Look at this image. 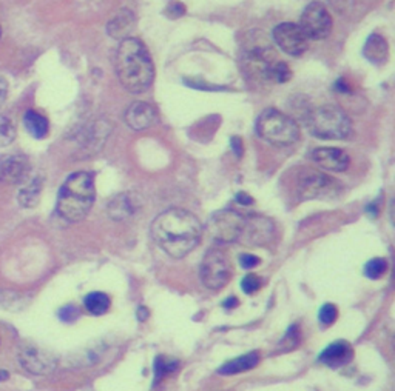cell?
Listing matches in <instances>:
<instances>
[{
	"label": "cell",
	"instance_id": "cell-21",
	"mask_svg": "<svg viewBox=\"0 0 395 391\" xmlns=\"http://www.w3.org/2000/svg\"><path fill=\"white\" fill-rule=\"evenodd\" d=\"M258 362H260V356H258V353L253 352L249 354H244L241 357H236V359H233V361H229L227 364L222 365V367L218 370V373L224 374V376L244 373V371H249L257 367Z\"/></svg>",
	"mask_w": 395,
	"mask_h": 391
},
{
	"label": "cell",
	"instance_id": "cell-15",
	"mask_svg": "<svg viewBox=\"0 0 395 391\" xmlns=\"http://www.w3.org/2000/svg\"><path fill=\"white\" fill-rule=\"evenodd\" d=\"M30 171V163L23 156L6 154L0 157V184H18Z\"/></svg>",
	"mask_w": 395,
	"mask_h": 391
},
{
	"label": "cell",
	"instance_id": "cell-11",
	"mask_svg": "<svg viewBox=\"0 0 395 391\" xmlns=\"http://www.w3.org/2000/svg\"><path fill=\"white\" fill-rule=\"evenodd\" d=\"M336 187H339V182L334 180L331 176L309 168L301 173L298 180V194L303 199H317L335 193Z\"/></svg>",
	"mask_w": 395,
	"mask_h": 391
},
{
	"label": "cell",
	"instance_id": "cell-23",
	"mask_svg": "<svg viewBox=\"0 0 395 391\" xmlns=\"http://www.w3.org/2000/svg\"><path fill=\"white\" fill-rule=\"evenodd\" d=\"M84 305L88 313H92L95 316H101L104 313L109 311L110 309V297L107 296L105 293H101V291H95V293H90L85 301Z\"/></svg>",
	"mask_w": 395,
	"mask_h": 391
},
{
	"label": "cell",
	"instance_id": "cell-36",
	"mask_svg": "<svg viewBox=\"0 0 395 391\" xmlns=\"http://www.w3.org/2000/svg\"><path fill=\"white\" fill-rule=\"evenodd\" d=\"M232 148H233V153L236 157H241L243 156V142L240 137H233L232 139Z\"/></svg>",
	"mask_w": 395,
	"mask_h": 391
},
{
	"label": "cell",
	"instance_id": "cell-41",
	"mask_svg": "<svg viewBox=\"0 0 395 391\" xmlns=\"http://www.w3.org/2000/svg\"><path fill=\"white\" fill-rule=\"evenodd\" d=\"M0 35H2V31H0Z\"/></svg>",
	"mask_w": 395,
	"mask_h": 391
},
{
	"label": "cell",
	"instance_id": "cell-31",
	"mask_svg": "<svg viewBox=\"0 0 395 391\" xmlns=\"http://www.w3.org/2000/svg\"><path fill=\"white\" fill-rule=\"evenodd\" d=\"M59 318L63 322H73L79 318V310L74 305H65L59 311Z\"/></svg>",
	"mask_w": 395,
	"mask_h": 391
},
{
	"label": "cell",
	"instance_id": "cell-18",
	"mask_svg": "<svg viewBox=\"0 0 395 391\" xmlns=\"http://www.w3.org/2000/svg\"><path fill=\"white\" fill-rule=\"evenodd\" d=\"M352 356L353 350L349 342L339 340V342L329 345L326 350L320 354V361L331 368H340L352 361Z\"/></svg>",
	"mask_w": 395,
	"mask_h": 391
},
{
	"label": "cell",
	"instance_id": "cell-17",
	"mask_svg": "<svg viewBox=\"0 0 395 391\" xmlns=\"http://www.w3.org/2000/svg\"><path fill=\"white\" fill-rule=\"evenodd\" d=\"M141 208V197L135 193H122L109 205V214L114 221H126Z\"/></svg>",
	"mask_w": 395,
	"mask_h": 391
},
{
	"label": "cell",
	"instance_id": "cell-10",
	"mask_svg": "<svg viewBox=\"0 0 395 391\" xmlns=\"http://www.w3.org/2000/svg\"><path fill=\"white\" fill-rule=\"evenodd\" d=\"M244 62L247 65V71L252 76H255L258 80L274 82V71L279 59L270 46H252L247 51Z\"/></svg>",
	"mask_w": 395,
	"mask_h": 391
},
{
	"label": "cell",
	"instance_id": "cell-3",
	"mask_svg": "<svg viewBox=\"0 0 395 391\" xmlns=\"http://www.w3.org/2000/svg\"><path fill=\"white\" fill-rule=\"evenodd\" d=\"M95 204V182L92 174L74 173L63 182L57 197V213L67 222H79Z\"/></svg>",
	"mask_w": 395,
	"mask_h": 391
},
{
	"label": "cell",
	"instance_id": "cell-27",
	"mask_svg": "<svg viewBox=\"0 0 395 391\" xmlns=\"http://www.w3.org/2000/svg\"><path fill=\"white\" fill-rule=\"evenodd\" d=\"M388 270V263L384 259H372L366 263L365 274L370 279H380Z\"/></svg>",
	"mask_w": 395,
	"mask_h": 391
},
{
	"label": "cell",
	"instance_id": "cell-5",
	"mask_svg": "<svg viewBox=\"0 0 395 391\" xmlns=\"http://www.w3.org/2000/svg\"><path fill=\"white\" fill-rule=\"evenodd\" d=\"M257 132L262 140L275 147L292 145L300 137V128L296 122L275 108H267L260 114Z\"/></svg>",
	"mask_w": 395,
	"mask_h": 391
},
{
	"label": "cell",
	"instance_id": "cell-6",
	"mask_svg": "<svg viewBox=\"0 0 395 391\" xmlns=\"http://www.w3.org/2000/svg\"><path fill=\"white\" fill-rule=\"evenodd\" d=\"M232 279V262L226 252L213 248L205 253L201 262V280L210 290L224 288Z\"/></svg>",
	"mask_w": 395,
	"mask_h": 391
},
{
	"label": "cell",
	"instance_id": "cell-7",
	"mask_svg": "<svg viewBox=\"0 0 395 391\" xmlns=\"http://www.w3.org/2000/svg\"><path fill=\"white\" fill-rule=\"evenodd\" d=\"M332 18L321 2H310L301 14L300 28L309 40H323L332 31Z\"/></svg>",
	"mask_w": 395,
	"mask_h": 391
},
{
	"label": "cell",
	"instance_id": "cell-28",
	"mask_svg": "<svg viewBox=\"0 0 395 391\" xmlns=\"http://www.w3.org/2000/svg\"><path fill=\"white\" fill-rule=\"evenodd\" d=\"M339 318V310L332 304H326L321 306L320 310V322L324 323V325H332V323Z\"/></svg>",
	"mask_w": 395,
	"mask_h": 391
},
{
	"label": "cell",
	"instance_id": "cell-9",
	"mask_svg": "<svg viewBox=\"0 0 395 391\" xmlns=\"http://www.w3.org/2000/svg\"><path fill=\"white\" fill-rule=\"evenodd\" d=\"M275 44L283 49L286 54L292 57H300L301 54L306 53L309 46V39L304 35L300 25L293 22H284L279 23L274 28L272 32Z\"/></svg>",
	"mask_w": 395,
	"mask_h": 391
},
{
	"label": "cell",
	"instance_id": "cell-25",
	"mask_svg": "<svg viewBox=\"0 0 395 391\" xmlns=\"http://www.w3.org/2000/svg\"><path fill=\"white\" fill-rule=\"evenodd\" d=\"M178 365L179 364L176 361H171V359H167V357L159 356L154 364V374H156L154 380L159 382L161 379L169 376V374H171L173 371H176Z\"/></svg>",
	"mask_w": 395,
	"mask_h": 391
},
{
	"label": "cell",
	"instance_id": "cell-35",
	"mask_svg": "<svg viewBox=\"0 0 395 391\" xmlns=\"http://www.w3.org/2000/svg\"><path fill=\"white\" fill-rule=\"evenodd\" d=\"M6 94H8V83L4 77H0V106H2L4 102L6 101Z\"/></svg>",
	"mask_w": 395,
	"mask_h": 391
},
{
	"label": "cell",
	"instance_id": "cell-26",
	"mask_svg": "<svg viewBox=\"0 0 395 391\" xmlns=\"http://www.w3.org/2000/svg\"><path fill=\"white\" fill-rule=\"evenodd\" d=\"M16 137V127L10 118L0 116V147L10 145Z\"/></svg>",
	"mask_w": 395,
	"mask_h": 391
},
{
	"label": "cell",
	"instance_id": "cell-22",
	"mask_svg": "<svg viewBox=\"0 0 395 391\" xmlns=\"http://www.w3.org/2000/svg\"><path fill=\"white\" fill-rule=\"evenodd\" d=\"M23 123L32 137L44 139L48 135V120L42 114L28 110L23 116Z\"/></svg>",
	"mask_w": 395,
	"mask_h": 391
},
{
	"label": "cell",
	"instance_id": "cell-38",
	"mask_svg": "<svg viewBox=\"0 0 395 391\" xmlns=\"http://www.w3.org/2000/svg\"><path fill=\"white\" fill-rule=\"evenodd\" d=\"M236 305H238V299H235V297H229L227 301L224 302V306H226V309H235Z\"/></svg>",
	"mask_w": 395,
	"mask_h": 391
},
{
	"label": "cell",
	"instance_id": "cell-16",
	"mask_svg": "<svg viewBox=\"0 0 395 391\" xmlns=\"http://www.w3.org/2000/svg\"><path fill=\"white\" fill-rule=\"evenodd\" d=\"M310 157L320 168L326 171L340 173L349 166V156L340 148H317Z\"/></svg>",
	"mask_w": 395,
	"mask_h": 391
},
{
	"label": "cell",
	"instance_id": "cell-30",
	"mask_svg": "<svg viewBox=\"0 0 395 391\" xmlns=\"http://www.w3.org/2000/svg\"><path fill=\"white\" fill-rule=\"evenodd\" d=\"M243 291L247 294H253L257 293L261 287V279L257 276V274H247V276L243 279L241 282Z\"/></svg>",
	"mask_w": 395,
	"mask_h": 391
},
{
	"label": "cell",
	"instance_id": "cell-8",
	"mask_svg": "<svg viewBox=\"0 0 395 391\" xmlns=\"http://www.w3.org/2000/svg\"><path fill=\"white\" fill-rule=\"evenodd\" d=\"M243 222V216L233 210L217 211L209 221V235L218 244L236 242Z\"/></svg>",
	"mask_w": 395,
	"mask_h": 391
},
{
	"label": "cell",
	"instance_id": "cell-37",
	"mask_svg": "<svg viewBox=\"0 0 395 391\" xmlns=\"http://www.w3.org/2000/svg\"><path fill=\"white\" fill-rule=\"evenodd\" d=\"M236 202H240L241 205H252L253 204V199L249 194H245V193H238L236 194Z\"/></svg>",
	"mask_w": 395,
	"mask_h": 391
},
{
	"label": "cell",
	"instance_id": "cell-2",
	"mask_svg": "<svg viewBox=\"0 0 395 391\" xmlns=\"http://www.w3.org/2000/svg\"><path fill=\"white\" fill-rule=\"evenodd\" d=\"M116 73L121 85L131 94H141L152 87L154 66L145 45L139 39L121 40L116 53Z\"/></svg>",
	"mask_w": 395,
	"mask_h": 391
},
{
	"label": "cell",
	"instance_id": "cell-20",
	"mask_svg": "<svg viewBox=\"0 0 395 391\" xmlns=\"http://www.w3.org/2000/svg\"><path fill=\"white\" fill-rule=\"evenodd\" d=\"M365 57L372 63H383L386 59H388V42H386L384 37L378 36V35H372L365 45Z\"/></svg>",
	"mask_w": 395,
	"mask_h": 391
},
{
	"label": "cell",
	"instance_id": "cell-29",
	"mask_svg": "<svg viewBox=\"0 0 395 391\" xmlns=\"http://www.w3.org/2000/svg\"><path fill=\"white\" fill-rule=\"evenodd\" d=\"M291 77H292V71L289 68V65H287L286 62L279 61L275 66V71H274V82L286 83V82L291 80Z\"/></svg>",
	"mask_w": 395,
	"mask_h": 391
},
{
	"label": "cell",
	"instance_id": "cell-24",
	"mask_svg": "<svg viewBox=\"0 0 395 391\" xmlns=\"http://www.w3.org/2000/svg\"><path fill=\"white\" fill-rule=\"evenodd\" d=\"M40 191H42V184H40V179H35L30 185L25 187L20 194H19V204L25 208H32L36 206L40 197Z\"/></svg>",
	"mask_w": 395,
	"mask_h": 391
},
{
	"label": "cell",
	"instance_id": "cell-40",
	"mask_svg": "<svg viewBox=\"0 0 395 391\" xmlns=\"http://www.w3.org/2000/svg\"><path fill=\"white\" fill-rule=\"evenodd\" d=\"M8 379V373L6 371H0V382H4Z\"/></svg>",
	"mask_w": 395,
	"mask_h": 391
},
{
	"label": "cell",
	"instance_id": "cell-14",
	"mask_svg": "<svg viewBox=\"0 0 395 391\" xmlns=\"http://www.w3.org/2000/svg\"><path fill=\"white\" fill-rule=\"evenodd\" d=\"M123 119L131 130L141 131L158 123V113L147 102H133L127 108Z\"/></svg>",
	"mask_w": 395,
	"mask_h": 391
},
{
	"label": "cell",
	"instance_id": "cell-34",
	"mask_svg": "<svg viewBox=\"0 0 395 391\" xmlns=\"http://www.w3.org/2000/svg\"><path fill=\"white\" fill-rule=\"evenodd\" d=\"M258 263H260V259L253 254H243L240 257V265L244 270H252V268L257 267Z\"/></svg>",
	"mask_w": 395,
	"mask_h": 391
},
{
	"label": "cell",
	"instance_id": "cell-39",
	"mask_svg": "<svg viewBox=\"0 0 395 391\" xmlns=\"http://www.w3.org/2000/svg\"><path fill=\"white\" fill-rule=\"evenodd\" d=\"M335 88H336V89H340V91H343V93H346V91H349V88H348V83H344L343 80H339V82H336Z\"/></svg>",
	"mask_w": 395,
	"mask_h": 391
},
{
	"label": "cell",
	"instance_id": "cell-1",
	"mask_svg": "<svg viewBox=\"0 0 395 391\" xmlns=\"http://www.w3.org/2000/svg\"><path fill=\"white\" fill-rule=\"evenodd\" d=\"M152 236L170 257L181 259L201 242L202 225L193 213L183 208H170L153 221Z\"/></svg>",
	"mask_w": 395,
	"mask_h": 391
},
{
	"label": "cell",
	"instance_id": "cell-12",
	"mask_svg": "<svg viewBox=\"0 0 395 391\" xmlns=\"http://www.w3.org/2000/svg\"><path fill=\"white\" fill-rule=\"evenodd\" d=\"M272 236H274V223L266 218H260V216H249V218H244L236 242L245 247H260L269 244Z\"/></svg>",
	"mask_w": 395,
	"mask_h": 391
},
{
	"label": "cell",
	"instance_id": "cell-13",
	"mask_svg": "<svg viewBox=\"0 0 395 391\" xmlns=\"http://www.w3.org/2000/svg\"><path fill=\"white\" fill-rule=\"evenodd\" d=\"M19 361L23 368L35 374H47L53 371L56 361L51 354L40 350L37 347H25L19 354Z\"/></svg>",
	"mask_w": 395,
	"mask_h": 391
},
{
	"label": "cell",
	"instance_id": "cell-32",
	"mask_svg": "<svg viewBox=\"0 0 395 391\" xmlns=\"http://www.w3.org/2000/svg\"><path fill=\"white\" fill-rule=\"evenodd\" d=\"M298 342H300V333H298V330L291 328L289 331H287V335L283 339L281 344L283 345H291L289 350H292V348H295L296 345H298Z\"/></svg>",
	"mask_w": 395,
	"mask_h": 391
},
{
	"label": "cell",
	"instance_id": "cell-19",
	"mask_svg": "<svg viewBox=\"0 0 395 391\" xmlns=\"http://www.w3.org/2000/svg\"><path fill=\"white\" fill-rule=\"evenodd\" d=\"M135 22L136 19L133 13L130 10H121L107 25V32L113 39L123 40L128 37L131 30L135 28Z\"/></svg>",
	"mask_w": 395,
	"mask_h": 391
},
{
	"label": "cell",
	"instance_id": "cell-4",
	"mask_svg": "<svg viewBox=\"0 0 395 391\" xmlns=\"http://www.w3.org/2000/svg\"><path fill=\"white\" fill-rule=\"evenodd\" d=\"M308 128L312 136L323 140L348 139L352 125L341 108L335 105H323L312 110L308 116Z\"/></svg>",
	"mask_w": 395,
	"mask_h": 391
},
{
	"label": "cell",
	"instance_id": "cell-33",
	"mask_svg": "<svg viewBox=\"0 0 395 391\" xmlns=\"http://www.w3.org/2000/svg\"><path fill=\"white\" fill-rule=\"evenodd\" d=\"M186 13V6L183 4H179V2H173L167 6V10H166V14L169 15V18L171 19H176V18H181Z\"/></svg>",
	"mask_w": 395,
	"mask_h": 391
}]
</instances>
